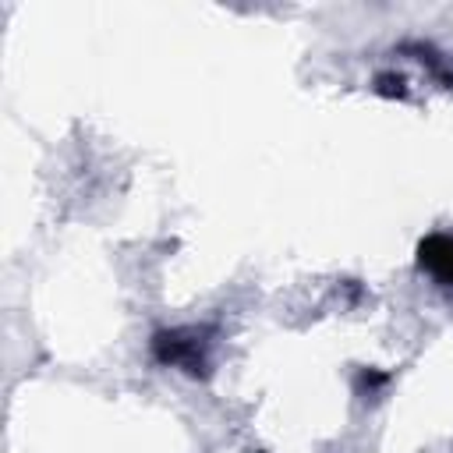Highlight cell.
<instances>
[{
	"label": "cell",
	"mask_w": 453,
	"mask_h": 453,
	"mask_svg": "<svg viewBox=\"0 0 453 453\" xmlns=\"http://www.w3.org/2000/svg\"><path fill=\"white\" fill-rule=\"evenodd\" d=\"M418 265L439 283H453V234H428L418 244Z\"/></svg>",
	"instance_id": "obj_2"
},
{
	"label": "cell",
	"mask_w": 453,
	"mask_h": 453,
	"mask_svg": "<svg viewBox=\"0 0 453 453\" xmlns=\"http://www.w3.org/2000/svg\"><path fill=\"white\" fill-rule=\"evenodd\" d=\"M382 382H386L382 372H361V386H365V389H379Z\"/></svg>",
	"instance_id": "obj_4"
},
{
	"label": "cell",
	"mask_w": 453,
	"mask_h": 453,
	"mask_svg": "<svg viewBox=\"0 0 453 453\" xmlns=\"http://www.w3.org/2000/svg\"><path fill=\"white\" fill-rule=\"evenodd\" d=\"M152 354L159 365L184 368L188 375H205V350L195 329H163L152 336Z\"/></svg>",
	"instance_id": "obj_1"
},
{
	"label": "cell",
	"mask_w": 453,
	"mask_h": 453,
	"mask_svg": "<svg viewBox=\"0 0 453 453\" xmlns=\"http://www.w3.org/2000/svg\"><path fill=\"white\" fill-rule=\"evenodd\" d=\"M375 88L382 96H403V78H393V74H379L375 78Z\"/></svg>",
	"instance_id": "obj_3"
}]
</instances>
